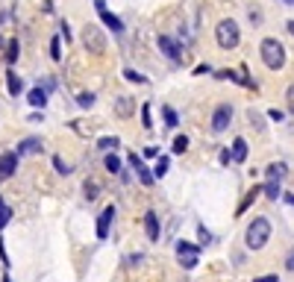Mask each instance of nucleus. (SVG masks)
Masks as SVG:
<instances>
[{"label":"nucleus","instance_id":"1","mask_svg":"<svg viewBox=\"0 0 294 282\" xmlns=\"http://www.w3.org/2000/svg\"><path fill=\"white\" fill-rule=\"evenodd\" d=\"M268 238H271V221L268 218H253V224L244 232V244L250 250H262L268 244Z\"/></svg>","mask_w":294,"mask_h":282},{"label":"nucleus","instance_id":"2","mask_svg":"<svg viewBox=\"0 0 294 282\" xmlns=\"http://www.w3.org/2000/svg\"><path fill=\"white\" fill-rule=\"evenodd\" d=\"M259 53H262V62H265L271 71H280V68L286 65V47H283L277 38H262Z\"/></svg>","mask_w":294,"mask_h":282},{"label":"nucleus","instance_id":"3","mask_svg":"<svg viewBox=\"0 0 294 282\" xmlns=\"http://www.w3.org/2000/svg\"><path fill=\"white\" fill-rule=\"evenodd\" d=\"M215 38H218V47H224V50H233V47H239V41H241L239 24H236L233 18L221 21V24L215 26Z\"/></svg>","mask_w":294,"mask_h":282},{"label":"nucleus","instance_id":"4","mask_svg":"<svg viewBox=\"0 0 294 282\" xmlns=\"http://www.w3.org/2000/svg\"><path fill=\"white\" fill-rule=\"evenodd\" d=\"M82 44H85V50H88V53L100 56V53L106 50V35H103L94 24H88V26L82 29Z\"/></svg>","mask_w":294,"mask_h":282},{"label":"nucleus","instance_id":"5","mask_svg":"<svg viewBox=\"0 0 294 282\" xmlns=\"http://www.w3.org/2000/svg\"><path fill=\"white\" fill-rule=\"evenodd\" d=\"M230 121H233V106H230V103H221V106L215 109V115H212V132H224V129L230 127Z\"/></svg>","mask_w":294,"mask_h":282},{"label":"nucleus","instance_id":"6","mask_svg":"<svg viewBox=\"0 0 294 282\" xmlns=\"http://www.w3.org/2000/svg\"><path fill=\"white\" fill-rule=\"evenodd\" d=\"M127 159H130V165H133V171L138 174V179H141V185H153V182H156V177H153V171H147V165L141 162V156H138V153H130Z\"/></svg>","mask_w":294,"mask_h":282},{"label":"nucleus","instance_id":"7","mask_svg":"<svg viewBox=\"0 0 294 282\" xmlns=\"http://www.w3.org/2000/svg\"><path fill=\"white\" fill-rule=\"evenodd\" d=\"M159 50H162L171 62H183V47H180L171 35H159Z\"/></svg>","mask_w":294,"mask_h":282},{"label":"nucleus","instance_id":"8","mask_svg":"<svg viewBox=\"0 0 294 282\" xmlns=\"http://www.w3.org/2000/svg\"><path fill=\"white\" fill-rule=\"evenodd\" d=\"M41 147H44V144H41V138H38V135H29V138H24V141L15 147V156H18V159H24V156L41 153Z\"/></svg>","mask_w":294,"mask_h":282},{"label":"nucleus","instance_id":"9","mask_svg":"<svg viewBox=\"0 0 294 282\" xmlns=\"http://www.w3.org/2000/svg\"><path fill=\"white\" fill-rule=\"evenodd\" d=\"M15 171H18V156H15V150L0 153V179H9Z\"/></svg>","mask_w":294,"mask_h":282},{"label":"nucleus","instance_id":"10","mask_svg":"<svg viewBox=\"0 0 294 282\" xmlns=\"http://www.w3.org/2000/svg\"><path fill=\"white\" fill-rule=\"evenodd\" d=\"M112 221H115V206L103 209V215L97 218V238H109V227H112Z\"/></svg>","mask_w":294,"mask_h":282},{"label":"nucleus","instance_id":"11","mask_svg":"<svg viewBox=\"0 0 294 282\" xmlns=\"http://www.w3.org/2000/svg\"><path fill=\"white\" fill-rule=\"evenodd\" d=\"M144 230H147V238H150V241H159L162 230H159V218H156V212H147V215H144Z\"/></svg>","mask_w":294,"mask_h":282},{"label":"nucleus","instance_id":"12","mask_svg":"<svg viewBox=\"0 0 294 282\" xmlns=\"http://www.w3.org/2000/svg\"><path fill=\"white\" fill-rule=\"evenodd\" d=\"M115 112H118V118H130L135 112V100L133 97H118L115 100Z\"/></svg>","mask_w":294,"mask_h":282},{"label":"nucleus","instance_id":"13","mask_svg":"<svg viewBox=\"0 0 294 282\" xmlns=\"http://www.w3.org/2000/svg\"><path fill=\"white\" fill-rule=\"evenodd\" d=\"M230 156H233V162H247V141H244V138H236Z\"/></svg>","mask_w":294,"mask_h":282},{"label":"nucleus","instance_id":"14","mask_svg":"<svg viewBox=\"0 0 294 282\" xmlns=\"http://www.w3.org/2000/svg\"><path fill=\"white\" fill-rule=\"evenodd\" d=\"M27 100H29V106H35V109H44V103H47V91L38 85V88H32V91L27 94Z\"/></svg>","mask_w":294,"mask_h":282},{"label":"nucleus","instance_id":"15","mask_svg":"<svg viewBox=\"0 0 294 282\" xmlns=\"http://www.w3.org/2000/svg\"><path fill=\"white\" fill-rule=\"evenodd\" d=\"M100 18H103V24H106V26H112V32H121V29H124L121 18H118V15H112L109 9H100Z\"/></svg>","mask_w":294,"mask_h":282},{"label":"nucleus","instance_id":"16","mask_svg":"<svg viewBox=\"0 0 294 282\" xmlns=\"http://www.w3.org/2000/svg\"><path fill=\"white\" fill-rule=\"evenodd\" d=\"M6 85H9V94H15V97L24 91V82H21V77H18L15 71H9V74H6Z\"/></svg>","mask_w":294,"mask_h":282},{"label":"nucleus","instance_id":"17","mask_svg":"<svg viewBox=\"0 0 294 282\" xmlns=\"http://www.w3.org/2000/svg\"><path fill=\"white\" fill-rule=\"evenodd\" d=\"M265 194H268V200L277 203V200L283 197V185H280V179H268V182H265Z\"/></svg>","mask_w":294,"mask_h":282},{"label":"nucleus","instance_id":"18","mask_svg":"<svg viewBox=\"0 0 294 282\" xmlns=\"http://www.w3.org/2000/svg\"><path fill=\"white\" fill-rule=\"evenodd\" d=\"M103 165H106L109 174H121V156H115V150L103 156Z\"/></svg>","mask_w":294,"mask_h":282},{"label":"nucleus","instance_id":"19","mask_svg":"<svg viewBox=\"0 0 294 282\" xmlns=\"http://www.w3.org/2000/svg\"><path fill=\"white\" fill-rule=\"evenodd\" d=\"M177 253H180V256H197V253H200V247H197V244H191V241H177Z\"/></svg>","mask_w":294,"mask_h":282},{"label":"nucleus","instance_id":"20","mask_svg":"<svg viewBox=\"0 0 294 282\" xmlns=\"http://www.w3.org/2000/svg\"><path fill=\"white\" fill-rule=\"evenodd\" d=\"M168 165H171V159H168V156H159V159H156V168H153V177L162 179V177L168 174Z\"/></svg>","mask_w":294,"mask_h":282},{"label":"nucleus","instance_id":"21","mask_svg":"<svg viewBox=\"0 0 294 282\" xmlns=\"http://www.w3.org/2000/svg\"><path fill=\"white\" fill-rule=\"evenodd\" d=\"M265 174H268V179H283V177L289 174V168H286V165H268Z\"/></svg>","mask_w":294,"mask_h":282},{"label":"nucleus","instance_id":"22","mask_svg":"<svg viewBox=\"0 0 294 282\" xmlns=\"http://www.w3.org/2000/svg\"><path fill=\"white\" fill-rule=\"evenodd\" d=\"M18 53H21V47H18V38H15V41H9V47H6V62L15 65V62H18Z\"/></svg>","mask_w":294,"mask_h":282},{"label":"nucleus","instance_id":"23","mask_svg":"<svg viewBox=\"0 0 294 282\" xmlns=\"http://www.w3.org/2000/svg\"><path fill=\"white\" fill-rule=\"evenodd\" d=\"M162 118H165L168 127H177V124H180V118H177V112H174L171 106H162Z\"/></svg>","mask_w":294,"mask_h":282},{"label":"nucleus","instance_id":"24","mask_svg":"<svg viewBox=\"0 0 294 282\" xmlns=\"http://www.w3.org/2000/svg\"><path fill=\"white\" fill-rule=\"evenodd\" d=\"M256 194H259V185H256V188H253V191H250V194H247L244 200H241V206H239V215H244V212H247V209L253 206V200H256Z\"/></svg>","mask_w":294,"mask_h":282},{"label":"nucleus","instance_id":"25","mask_svg":"<svg viewBox=\"0 0 294 282\" xmlns=\"http://www.w3.org/2000/svg\"><path fill=\"white\" fill-rule=\"evenodd\" d=\"M9 221H12V209H9V206H6V200L0 197V230H3Z\"/></svg>","mask_w":294,"mask_h":282},{"label":"nucleus","instance_id":"26","mask_svg":"<svg viewBox=\"0 0 294 282\" xmlns=\"http://www.w3.org/2000/svg\"><path fill=\"white\" fill-rule=\"evenodd\" d=\"M77 103H80L82 109H91V106H94V94H91V91H82V94H77Z\"/></svg>","mask_w":294,"mask_h":282},{"label":"nucleus","instance_id":"27","mask_svg":"<svg viewBox=\"0 0 294 282\" xmlns=\"http://www.w3.org/2000/svg\"><path fill=\"white\" fill-rule=\"evenodd\" d=\"M141 124H144V129H150V127H153V118H150V103H144V106H141Z\"/></svg>","mask_w":294,"mask_h":282},{"label":"nucleus","instance_id":"28","mask_svg":"<svg viewBox=\"0 0 294 282\" xmlns=\"http://www.w3.org/2000/svg\"><path fill=\"white\" fill-rule=\"evenodd\" d=\"M188 150V138L186 135H177L174 138V153H186Z\"/></svg>","mask_w":294,"mask_h":282},{"label":"nucleus","instance_id":"29","mask_svg":"<svg viewBox=\"0 0 294 282\" xmlns=\"http://www.w3.org/2000/svg\"><path fill=\"white\" fill-rule=\"evenodd\" d=\"M124 77H127L130 82H147V77H141V74H138V71H133V68H127V71H124Z\"/></svg>","mask_w":294,"mask_h":282},{"label":"nucleus","instance_id":"30","mask_svg":"<svg viewBox=\"0 0 294 282\" xmlns=\"http://www.w3.org/2000/svg\"><path fill=\"white\" fill-rule=\"evenodd\" d=\"M97 147H100V150H115V147H118V138H115V135H112V138H100Z\"/></svg>","mask_w":294,"mask_h":282},{"label":"nucleus","instance_id":"31","mask_svg":"<svg viewBox=\"0 0 294 282\" xmlns=\"http://www.w3.org/2000/svg\"><path fill=\"white\" fill-rule=\"evenodd\" d=\"M50 56H53V59H62V47H59V35H56V38H50Z\"/></svg>","mask_w":294,"mask_h":282},{"label":"nucleus","instance_id":"32","mask_svg":"<svg viewBox=\"0 0 294 282\" xmlns=\"http://www.w3.org/2000/svg\"><path fill=\"white\" fill-rule=\"evenodd\" d=\"M53 168H56L59 174H71V165H65V162H62V156H53Z\"/></svg>","mask_w":294,"mask_h":282},{"label":"nucleus","instance_id":"33","mask_svg":"<svg viewBox=\"0 0 294 282\" xmlns=\"http://www.w3.org/2000/svg\"><path fill=\"white\" fill-rule=\"evenodd\" d=\"M180 265H183L186 271H191V268L197 265V256H180Z\"/></svg>","mask_w":294,"mask_h":282},{"label":"nucleus","instance_id":"34","mask_svg":"<svg viewBox=\"0 0 294 282\" xmlns=\"http://www.w3.org/2000/svg\"><path fill=\"white\" fill-rule=\"evenodd\" d=\"M197 235H200V244H209V241H212V235H209L206 227H197Z\"/></svg>","mask_w":294,"mask_h":282},{"label":"nucleus","instance_id":"35","mask_svg":"<svg viewBox=\"0 0 294 282\" xmlns=\"http://www.w3.org/2000/svg\"><path fill=\"white\" fill-rule=\"evenodd\" d=\"M253 282H280V277L277 274H265V277H256Z\"/></svg>","mask_w":294,"mask_h":282},{"label":"nucleus","instance_id":"36","mask_svg":"<svg viewBox=\"0 0 294 282\" xmlns=\"http://www.w3.org/2000/svg\"><path fill=\"white\" fill-rule=\"evenodd\" d=\"M268 118H271V121H283V118H286V115H283V112H280V109H271V112H268Z\"/></svg>","mask_w":294,"mask_h":282},{"label":"nucleus","instance_id":"37","mask_svg":"<svg viewBox=\"0 0 294 282\" xmlns=\"http://www.w3.org/2000/svg\"><path fill=\"white\" fill-rule=\"evenodd\" d=\"M144 156H147V159H153V156H159V147H147V150H144Z\"/></svg>","mask_w":294,"mask_h":282},{"label":"nucleus","instance_id":"38","mask_svg":"<svg viewBox=\"0 0 294 282\" xmlns=\"http://www.w3.org/2000/svg\"><path fill=\"white\" fill-rule=\"evenodd\" d=\"M0 262H3V265H9V256H6V247H3V241H0Z\"/></svg>","mask_w":294,"mask_h":282},{"label":"nucleus","instance_id":"39","mask_svg":"<svg viewBox=\"0 0 294 282\" xmlns=\"http://www.w3.org/2000/svg\"><path fill=\"white\" fill-rule=\"evenodd\" d=\"M221 162H224V165H230V162H233V156H230V150H224V153H221Z\"/></svg>","mask_w":294,"mask_h":282},{"label":"nucleus","instance_id":"40","mask_svg":"<svg viewBox=\"0 0 294 282\" xmlns=\"http://www.w3.org/2000/svg\"><path fill=\"white\" fill-rule=\"evenodd\" d=\"M286 268H289V271H294V250L289 253V259H286Z\"/></svg>","mask_w":294,"mask_h":282},{"label":"nucleus","instance_id":"41","mask_svg":"<svg viewBox=\"0 0 294 282\" xmlns=\"http://www.w3.org/2000/svg\"><path fill=\"white\" fill-rule=\"evenodd\" d=\"M283 200H286L289 206H294V194H292V191H289V194H283Z\"/></svg>","mask_w":294,"mask_h":282},{"label":"nucleus","instance_id":"42","mask_svg":"<svg viewBox=\"0 0 294 282\" xmlns=\"http://www.w3.org/2000/svg\"><path fill=\"white\" fill-rule=\"evenodd\" d=\"M289 32L294 35V21H289Z\"/></svg>","mask_w":294,"mask_h":282},{"label":"nucleus","instance_id":"43","mask_svg":"<svg viewBox=\"0 0 294 282\" xmlns=\"http://www.w3.org/2000/svg\"><path fill=\"white\" fill-rule=\"evenodd\" d=\"M289 97H292V100H294V85H292V88H289Z\"/></svg>","mask_w":294,"mask_h":282},{"label":"nucleus","instance_id":"44","mask_svg":"<svg viewBox=\"0 0 294 282\" xmlns=\"http://www.w3.org/2000/svg\"><path fill=\"white\" fill-rule=\"evenodd\" d=\"M283 3H289V6H294V0H283Z\"/></svg>","mask_w":294,"mask_h":282},{"label":"nucleus","instance_id":"45","mask_svg":"<svg viewBox=\"0 0 294 282\" xmlns=\"http://www.w3.org/2000/svg\"><path fill=\"white\" fill-rule=\"evenodd\" d=\"M3 282H12V277H3Z\"/></svg>","mask_w":294,"mask_h":282},{"label":"nucleus","instance_id":"46","mask_svg":"<svg viewBox=\"0 0 294 282\" xmlns=\"http://www.w3.org/2000/svg\"><path fill=\"white\" fill-rule=\"evenodd\" d=\"M0 47H3V38H0Z\"/></svg>","mask_w":294,"mask_h":282}]
</instances>
